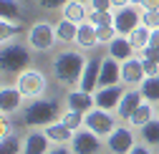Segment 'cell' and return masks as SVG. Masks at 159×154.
Returning <instances> with one entry per match:
<instances>
[{
	"label": "cell",
	"mask_w": 159,
	"mask_h": 154,
	"mask_svg": "<svg viewBox=\"0 0 159 154\" xmlns=\"http://www.w3.org/2000/svg\"><path fill=\"white\" fill-rule=\"evenodd\" d=\"M129 154H152V152H149V144H136Z\"/></svg>",
	"instance_id": "obj_39"
},
{
	"label": "cell",
	"mask_w": 159,
	"mask_h": 154,
	"mask_svg": "<svg viewBox=\"0 0 159 154\" xmlns=\"http://www.w3.org/2000/svg\"><path fill=\"white\" fill-rule=\"evenodd\" d=\"M89 20H91L96 28H101V25H114V15H111V13H98V10H93V13L89 15Z\"/></svg>",
	"instance_id": "obj_31"
},
{
	"label": "cell",
	"mask_w": 159,
	"mask_h": 154,
	"mask_svg": "<svg viewBox=\"0 0 159 154\" xmlns=\"http://www.w3.org/2000/svg\"><path fill=\"white\" fill-rule=\"evenodd\" d=\"M58 116H61V104L56 99H33L25 109H23V124L35 129V126H48L56 124Z\"/></svg>",
	"instance_id": "obj_2"
},
{
	"label": "cell",
	"mask_w": 159,
	"mask_h": 154,
	"mask_svg": "<svg viewBox=\"0 0 159 154\" xmlns=\"http://www.w3.org/2000/svg\"><path fill=\"white\" fill-rule=\"evenodd\" d=\"M10 134H13L10 119L5 116V114H0V139H3V137H10Z\"/></svg>",
	"instance_id": "obj_34"
},
{
	"label": "cell",
	"mask_w": 159,
	"mask_h": 154,
	"mask_svg": "<svg viewBox=\"0 0 159 154\" xmlns=\"http://www.w3.org/2000/svg\"><path fill=\"white\" fill-rule=\"evenodd\" d=\"M142 10H159V0H144Z\"/></svg>",
	"instance_id": "obj_38"
},
{
	"label": "cell",
	"mask_w": 159,
	"mask_h": 154,
	"mask_svg": "<svg viewBox=\"0 0 159 154\" xmlns=\"http://www.w3.org/2000/svg\"><path fill=\"white\" fill-rule=\"evenodd\" d=\"M149 46H152V48H159V28H157V30H152V38H149Z\"/></svg>",
	"instance_id": "obj_41"
},
{
	"label": "cell",
	"mask_w": 159,
	"mask_h": 154,
	"mask_svg": "<svg viewBox=\"0 0 159 154\" xmlns=\"http://www.w3.org/2000/svg\"><path fill=\"white\" fill-rule=\"evenodd\" d=\"M76 46H78V48H84V51H89V48H96V46H98V30H96V25H93L91 20H86V23L78 25V33H76Z\"/></svg>",
	"instance_id": "obj_19"
},
{
	"label": "cell",
	"mask_w": 159,
	"mask_h": 154,
	"mask_svg": "<svg viewBox=\"0 0 159 154\" xmlns=\"http://www.w3.org/2000/svg\"><path fill=\"white\" fill-rule=\"evenodd\" d=\"M144 104V96H142V91H136V88H129V91H124V96H121V104H119V109H116V114H119V119L121 121H129L131 119V114Z\"/></svg>",
	"instance_id": "obj_16"
},
{
	"label": "cell",
	"mask_w": 159,
	"mask_h": 154,
	"mask_svg": "<svg viewBox=\"0 0 159 154\" xmlns=\"http://www.w3.org/2000/svg\"><path fill=\"white\" fill-rule=\"evenodd\" d=\"M139 91H142L144 101L159 104V76H147V79L142 81V86H139Z\"/></svg>",
	"instance_id": "obj_24"
},
{
	"label": "cell",
	"mask_w": 159,
	"mask_h": 154,
	"mask_svg": "<svg viewBox=\"0 0 159 154\" xmlns=\"http://www.w3.org/2000/svg\"><path fill=\"white\" fill-rule=\"evenodd\" d=\"M142 142L149 147L159 144V119H152L147 126H142Z\"/></svg>",
	"instance_id": "obj_29"
},
{
	"label": "cell",
	"mask_w": 159,
	"mask_h": 154,
	"mask_svg": "<svg viewBox=\"0 0 159 154\" xmlns=\"http://www.w3.org/2000/svg\"><path fill=\"white\" fill-rule=\"evenodd\" d=\"M142 61H144V71H147V76H159V63L147 61V58H142Z\"/></svg>",
	"instance_id": "obj_37"
},
{
	"label": "cell",
	"mask_w": 159,
	"mask_h": 154,
	"mask_svg": "<svg viewBox=\"0 0 159 154\" xmlns=\"http://www.w3.org/2000/svg\"><path fill=\"white\" fill-rule=\"evenodd\" d=\"M30 63V53L25 46L20 43H5L3 51H0V68L3 73H10V76H20Z\"/></svg>",
	"instance_id": "obj_3"
},
{
	"label": "cell",
	"mask_w": 159,
	"mask_h": 154,
	"mask_svg": "<svg viewBox=\"0 0 159 154\" xmlns=\"http://www.w3.org/2000/svg\"><path fill=\"white\" fill-rule=\"evenodd\" d=\"M114 3L111 0H91V8L93 10H98V13H109V8H111Z\"/></svg>",
	"instance_id": "obj_36"
},
{
	"label": "cell",
	"mask_w": 159,
	"mask_h": 154,
	"mask_svg": "<svg viewBox=\"0 0 159 154\" xmlns=\"http://www.w3.org/2000/svg\"><path fill=\"white\" fill-rule=\"evenodd\" d=\"M18 33H20V25H18V23L0 18V41H3V46H5V43H13V38H15Z\"/></svg>",
	"instance_id": "obj_27"
},
{
	"label": "cell",
	"mask_w": 159,
	"mask_h": 154,
	"mask_svg": "<svg viewBox=\"0 0 159 154\" xmlns=\"http://www.w3.org/2000/svg\"><path fill=\"white\" fill-rule=\"evenodd\" d=\"M144 79H147V71H144L142 58H129L121 63V81L126 86H142Z\"/></svg>",
	"instance_id": "obj_13"
},
{
	"label": "cell",
	"mask_w": 159,
	"mask_h": 154,
	"mask_svg": "<svg viewBox=\"0 0 159 154\" xmlns=\"http://www.w3.org/2000/svg\"><path fill=\"white\" fill-rule=\"evenodd\" d=\"M58 121H63L71 131H81L84 126H86V114H81V111H73V109H68L66 114H61V119Z\"/></svg>",
	"instance_id": "obj_26"
},
{
	"label": "cell",
	"mask_w": 159,
	"mask_h": 154,
	"mask_svg": "<svg viewBox=\"0 0 159 154\" xmlns=\"http://www.w3.org/2000/svg\"><path fill=\"white\" fill-rule=\"evenodd\" d=\"M15 86L20 88V93L25 96V99H41L43 91H46V76L41 71H35V68H25L20 76L15 79Z\"/></svg>",
	"instance_id": "obj_5"
},
{
	"label": "cell",
	"mask_w": 159,
	"mask_h": 154,
	"mask_svg": "<svg viewBox=\"0 0 159 154\" xmlns=\"http://www.w3.org/2000/svg\"><path fill=\"white\" fill-rule=\"evenodd\" d=\"M63 18L66 20H73L76 25H81L89 20V10H86V3H78V0H68L66 8H63Z\"/></svg>",
	"instance_id": "obj_21"
},
{
	"label": "cell",
	"mask_w": 159,
	"mask_h": 154,
	"mask_svg": "<svg viewBox=\"0 0 159 154\" xmlns=\"http://www.w3.org/2000/svg\"><path fill=\"white\" fill-rule=\"evenodd\" d=\"M53 43H58V38H56V25L41 20V23H33L28 28V48L30 51H51Z\"/></svg>",
	"instance_id": "obj_4"
},
{
	"label": "cell",
	"mask_w": 159,
	"mask_h": 154,
	"mask_svg": "<svg viewBox=\"0 0 159 154\" xmlns=\"http://www.w3.org/2000/svg\"><path fill=\"white\" fill-rule=\"evenodd\" d=\"M86 63H89V58H84L81 51H58L53 56L51 66H53V76L63 86H76L81 81V73H84Z\"/></svg>",
	"instance_id": "obj_1"
},
{
	"label": "cell",
	"mask_w": 159,
	"mask_h": 154,
	"mask_svg": "<svg viewBox=\"0 0 159 154\" xmlns=\"http://www.w3.org/2000/svg\"><path fill=\"white\" fill-rule=\"evenodd\" d=\"M48 154H73V149H68V147H63V144H58V147H53Z\"/></svg>",
	"instance_id": "obj_40"
},
{
	"label": "cell",
	"mask_w": 159,
	"mask_h": 154,
	"mask_svg": "<svg viewBox=\"0 0 159 154\" xmlns=\"http://www.w3.org/2000/svg\"><path fill=\"white\" fill-rule=\"evenodd\" d=\"M106 147L111 154H129L136 147V137H134L131 126H116L106 137Z\"/></svg>",
	"instance_id": "obj_7"
},
{
	"label": "cell",
	"mask_w": 159,
	"mask_h": 154,
	"mask_svg": "<svg viewBox=\"0 0 159 154\" xmlns=\"http://www.w3.org/2000/svg\"><path fill=\"white\" fill-rule=\"evenodd\" d=\"M149 38H152V30H149L147 25H139V28L129 35V41L134 43V48H136V51H144V48L149 46Z\"/></svg>",
	"instance_id": "obj_28"
},
{
	"label": "cell",
	"mask_w": 159,
	"mask_h": 154,
	"mask_svg": "<svg viewBox=\"0 0 159 154\" xmlns=\"http://www.w3.org/2000/svg\"><path fill=\"white\" fill-rule=\"evenodd\" d=\"M43 131H46V137H48L53 144H71V142H73V134H76V131H71L63 121L48 124V126H43Z\"/></svg>",
	"instance_id": "obj_20"
},
{
	"label": "cell",
	"mask_w": 159,
	"mask_h": 154,
	"mask_svg": "<svg viewBox=\"0 0 159 154\" xmlns=\"http://www.w3.org/2000/svg\"><path fill=\"white\" fill-rule=\"evenodd\" d=\"M98 76H101V58H89V63L81 73V81H78V88L96 93L98 91Z\"/></svg>",
	"instance_id": "obj_15"
},
{
	"label": "cell",
	"mask_w": 159,
	"mask_h": 154,
	"mask_svg": "<svg viewBox=\"0 0 159 154\" xmlns=\"http://www.w3.org/2000/svg\"><path fill=\"white\" fill-rule=\"evenodd\" d=\"M23 15V8L18 0H0V18H5V20H13L18 23Z\"/></svg>",
	"instance_id": "obj_25"
},
{
	"label": "cell",
	"mask_w": 159,
	"mask_h": 154,
	"mask_svg": "<svg viewBox=\"0 0 159 154\" xmlns=\"http://www.w3.org/2000/svg\"><path fill=\"white\" fill-rule=\"evenodd\" d=\"M129 3H131V5H136V8H142V3H144V0H129Z\"/></svg>",
	"instance_id": "obj_43"
},
{
	"label": "cell",
	"mask_w": 159,
	"mask_h": 154,
	"mask_svg": "<svg viewBox=\"0 0 159 154\" xmlns=\"http://www.w3.org/2000/svg\"><path fill=\"white\" fill-rule=\"evenodd\" d=\"M20 152H23V144H20V139L15 134L0 139V154H20Z\"/></svg>",
	"instance_id": "obj_30"
},
{
	"label": "cell",
	"mask_w": 159,
	"mask_h": 154,
	"mask_svg": "<svg viewBox=\"0 0 159 154\" xmlns=\"http://www.w3.org/2000/svg\"><path fill=\"white\" fill-rule=\"evenodd\" d=\"M66 106H68V109H73V111L89 114L91 109H96V99H93V93L76 88V91H71V93L66 96Z\"/></svg>",
	"instance_id": "obj_17"
},
{
	"label": "cell",
	"mask_w": 159,
	"mask_h": 154,
	"mask_svg": "<svg viewBox=\"0 0 159 154\" xmlns=\"http://www.w3.org/2000/svg\"><path fill=\"white\" fill-rule=\"evenodd\" d=\"M121 96H124V88H121V84H119V86L98 88V91L93 93V99H96V106H98V109H104V111H116L119 104H121Z\"/></svg>",
	"instance_id": "obj_11"
},
{
	"label": "cell",
	"mask_w": 159,
	"mask_h": 154,
	"mask_svg": "<svg viewBox=\"0 0 159 154\" xmlns=\"http://www.w3.org/2000/svg\"><path fill=\"white\" fill-rule=\"evenodd\" d=\"M142 25H147L149 30L159 28V10H144L142 13Z\"/></svg>",
	"instance_id": "obj_32"
},
{
	"label": "cell",
	"mask_w": 159,
	"mask_h": 154,
	"mask_svg": "<svg viewBox=\"0 0 159 154\" xmlns=\"http://www.w3.org/2000/svg\"><path fill=\"white\" fill-rule=\"evenodd\" d=\"M86 129H91L93 134H98V137H109V134L116 129V121L111 116V111H104V109H91L86 114Z\"/></svg>",
	"instance_id": "obj_8"
},
{
	"label": "cell",
	"mask_w": 159,
	"mask_h": 154,
	"mask_svg": "<svg viewBox=\"0 0 159 154\" xmlns=\"http://www.w3.org/2000/svg\"><path fill=\"white\" fill-rule=\"evenodd\" d=\"M154 119V106L149 104V101H144L142 106H139L134 114H131V119H129V124L134 126V129H142V126H147L149 121Z\"/></svg>",
	"instance_id": "obj_23"
},
{
	"label": "cell",
	"mask_w": 159,
	"mask_h": 154,
	"mask_svg": "<svg viewBox=\"0 0 159 154\" xmlns=\"http://www.w3.org/2000/svg\"><path fill=\"white\" fill-rule=\"evenodd\" d=\"M51 139L46 137V131H35L30 129L23 139V154H48L51 152Z\"/></svg>",
	"instance_id": "obj_14"
},
{
	"label": "cell",
	"mask_w": 159,
	"mask_h": 154,
	"mask_svg": "<svg viewBox=\"0 0 159 154\" xmlns=\"http://www.w3.org/2000/svg\"><path fill=\"white\" fill-rule=\"evenodd\" d=\"M139 25H142V13H139L136 5L119 8V10L114 13V28H116V35H131Z\"/></svg>",
	"instance_id": "obj_6"
},
{
	"label": "cell",
	"mask_w": 159,
	"mask_h": 154,
	"mask_svg": "<svg viewBox=\"0 0 159 154\" xmlns=\"http://www.w3.org/2000/svg\"><path fill=\"white\" fill-rule=\"evenodd\" d=\"M78 3H91V0H78Z\"/></svg>",
	"instance_id": "obj_45"
},
{
	"label": "cell",
	"mask_w": 159,
	"mask_h": 154,
	"mask_svg": "<svg viewBox=\"0 0 159 154\" xmlns=\"http://www.w3.org/2000/svg\"><path fill=\"white\" fill-rule=\"evenodd\" d=\"M101 137L98 134H93L91 129H81L73 134V142H71V149L73 154H98L101 152V142H98Z\"/></svg>",
	"instance_id": "obj_9"
},
{
	"label": "cell",
	"mask_w": 159,
	"mask_h": 154,
	"mask_svg": "<svg viewBox=\"0 0 159 154\" xmlns=\"http://www.w3.org/2000/svg\"><path fill=\"white\" fill-rule=\"evenodd\" d=\"M109 46V56L111 58H116V61H129V58H134V43L129 41V35H116L111 43H106Z\"/></svg>",
	"instance_id": "obj_18"
},
{
	"label": "cell",
	"mask_w": 159,
	"mask_h": 154,
	"mask_svg": "<svg viewBox=\"0 0 159 154\" xmlns=\"http://www.w3.org/2000/svg\"><path fill=\"white\" fill-rule=\"evenodd\" d=\"M142 58H147V61H154V63H159V48H152V46H147V48L142 51Z\"/></svg>",
	"instance_id": "obj_35"
},
{
	"label": "cell",
	"mask_w": 159,
	"mask_h": 154,
	"mask_svg": "<svg viewBox=\"0 0 159 154\" xmlns=\"http://www.w3.org/2000/svg\"><path fill=\"white\" fill-rule=\"evenodd\" d=\"M157 119H159V104H157Z\"/></svg>",
	"instance_id": "obj_44"
},
{
	"label": "cell",
	"mask_w": 159,
	"mask_h": 154,
	"mask_svg": "<svg viewBox=\"0 0 159 154\" xmlns=\"http://www.w3.org/2000/svg\"><path fill=\"white\" fill-rule=\"evenodd\" d=\"M111 3H114V8H126V5H131L129 0H111Z\"/></svg>",
	"instance_id": "obj_42"
},
{
	"label": "cell",
	"mask_w": 159,
	"mask_h": 154,
	"mask_svg": "<svg viewBox=\"0 0 159 154\" xmlns=\"http://www.w3.org/2000/svg\"><path fill=\"white\" fill-rule=\"evenodd\" d=\"M23 99H25V96L20 93L18 86H3V88H0V114H5V116H8V114L20 111Z\"/></svg>",
	"instance_id": "obj_12"
},
{
	"label": "cell",
	"mask_w": 159,
	"mask_h": 154,
	"mask_svg": "<svg viewBox=\"0 0 159 154\" xmlns=\"http://www.w3.org/2000/svg\"><path fill=\"white\" fill-rule=\"evenodd\" d=\"M121 84V61L111 58H101V76H98V88H106V86H119Z\"/></svg>",
	"instance_id": "obj_10"
},
{
	"label": "cell",
	"mask_w": 159,
	"mask_h": 154,
	"mask_svg": "<svg viewBox=\"0 0 159 154\" xmlns=\"http://www.w3.org/2000/svg\"><path fill=\"white\" fill-rule=\"evenodd\" d=\"M76 33H78V25L73 20H58L56 23V38L58 43H76Z\"/></svg>",
	"instance_id": "obj_22"
},
{
	"label": "cell",
	"mask_w": 159,
	"mask_h": 154,
	"mask_svg": "<svg viewBox=\"0 0 159 154\" xmlns=\"http://www.w3.org/2000/svg\"><path fill=\"white\" fill-rule=\"evenodd\" d=\"M68 0H38V5L43 10H63Z\"/></svg>",
	"instance_id": "obj_33"
}]
</instances>
